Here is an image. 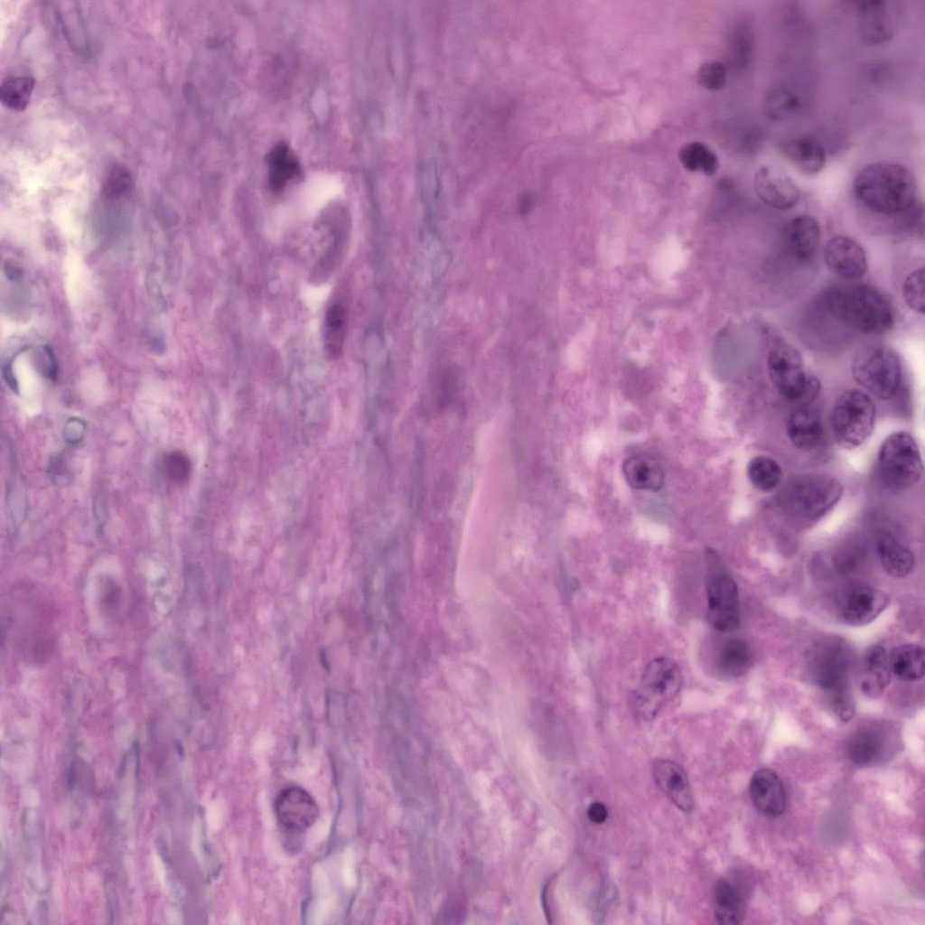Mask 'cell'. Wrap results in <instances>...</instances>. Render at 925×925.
<instances>
[{
  "mask_svg": "<svg viewBox=\"0 0 925 925\" xmlns=\"http://www.w3.org/2000/svg\"><path fill=\"white\" fill-rule=\"evenodd\" d=\"M854 192L866 209L881 215L908 212L916 205L918 197L912 173L902 164L887 161L864 166L855 179Z\"/></svg>",
  "mask_w": 925,
  "mask_h": 925,
  "instance_id": "cell-1",
  "label": "cell"
},
{
  "mask_svg": "<svg viewBox=\"0 0 925 925\" xmlns=\"http://www.w3.org/2000/svg\"><path fill=\"white\" fill-rule=\"evenodd\" d=\"M823 304L836 321L862 333H885L895 322L891 303L869 285L831 287L825 292Z\"/></svg>",
  "mask_w": 925,
  "mask_h": 925,
  "instance_id": "cell-2",
  "label": "cell"
},
{
  "mask_svg": "<svg viewBox=\"0 0 925 925\" xmlns=\"http://www.w3.org/2000/svg\"><path fill=\"white\" fill-rule=\"evenodd\" d=\"M843 487L832 476L805 473L790 479L776 497L780 513L799 527H809L839 501Z\"/></svg>",
  "mask_w": 925,
  "mask_h": 925,
  "instance_id": "cell-3",
  "label": "cell"
},
{
  "mask_svg": "<svg viewBox=\"0 0 925 925\" xmlns=\"http://www.w3.org/2000/svg\"><path fill=\"white\" fill-rule=\"evenodd\" d=\"M767 369L778 393L799 407L809 405L820 392L818 378L805 371L800 353L785 341L772 344L767 355Z\"/></svg>",
  "mask_w": 925,
  "mask_h": 925,
  "instance_id": "cell-4",
  "label": "cell"
},
{
  "mask_svg": "<svg viewBox=\"0 0 925 925\" xmlns=\"http://www.w3.org/2000/svg\"><path fill=\"white\" fill-rule=\"evenodd\" d=\"M876 473L883 488L902 491L916 484L923 473V462L913 436L904 431L888 435L876 460Z\"/></svg>",
  "mask_w": 925,
  "mask_h": 925,
  "instance_id": "cell-5",
  "label": "cell"
},
{
  "mask_svg": "<svg viewBox=\"0 0 925 925\" xmlns=\"http://www.w3.org/2000/svg\"><path fill=\"white\" fill-rule=\"evenodd\" d=\"M852 374L865 390L880 399L892 398L902 378L901 359L892 348L879 343L863 346L852 361Z\"/></svg>",
  "mask_w": 925,
  "mask_h": 925,
  "instance_id": "cell-6",
  "label": "cell"
},
{
  "mask_svg": "<svg viewBox=\"0 0 925 925\" xmlns=\"http://www.w3.org/2000/svg\"><path fill=\"white\" fill-rule=\"evenodd\" d=\"M683 677L678 665L668 658H657L646 667L631 697L634 715L643 721L655 718L679 692Z\"/></svg>",
  "mask_w": 925,
  "mask_h": 925,
  "instance_id": "cell-7",
  "label": "cell"
},
{
  "mask_svg": "<svg viewBox=\"0 0 925 925\" xmlns=\"http://www.w3.org/2000/svg\"><path fill=\"white\" fill-rule=\"evenodd\" d=\"M875 423V406L865 392L847 389L842 392L830 411V426L836 443L854 449L872 434Z\"/></svg>",
  "mask_w": 925,
  "mask_h": 925,
  "instance_id": "cell-8",
  "label": "cell"
},
{
  "mask_svg": "<svg viewBox=\"0 0 925 925\" xmlns=\"http://www.w3.org/2000/svg\"><path fill=\"white\" fill-rule=\"evenodd\" d=\"M708 564L707 617L712 626L719 631L735 630L740 622L738 588L735 581L726 574L717 555L706 552Z\"/></svg>",
  "mask_w": 925,
  "mask_h": 925,
  "instance_id": "cell-9",
  "label": "cell"
},
{
  "mask_svg": "<svg viewBox=\"0 0 925 925\" xmlns=\"http://www.w3.org/2000/svg\"><path fill=\"white\" fill-rule=\"evenodd\" d=\"M810 668L814 681L828 693L830 699L850 694V653L842 640H829L817 647L811 657Z\"/></svg>",
  "mask_w": 925,
  "mask_h": 925,
  "instance_id": "cell-10",
  "label": "cell"
},
{
  "mask_svg": "<svg viewBox=\"0 0 925 925\" xmlns=\"http://www.w3.org/2000/svg\"><path fill=\"white\" fill-rule=\"evenodd\" d=\"M757 197L766 205L780 210L793 208L800 198L796 182L780 167L765 164L757 169L753 179Z\"/></svg>",
  "mask_w": 925,
  "mask_h": 925,
  "instance_id": "cell-11",
  "label": "cell"
},
{
  "mask_svg": "<svg viewBox=\"0 0 925 925\" xmlns=\"http://www.w3.org/2000/svg\"><path fill=\"white\" fill-rule=\"evenodd\" d=\"M275 813L281 826L292 832H304L319 817V808L304 789L292 786L284 789L275 800Z\"/></svg>",
  "mask_w": 925,
  "mask_h": 925,
  "instance_id": "cell-12",
  "label": "cell"
},
{
  "mask_svg": "<svg viewBox=\"0 0 925 925\" xmlns=\"http://www.w3.org/2000/svg\"><path fill=\"white\" fill-rule=\"evenodd\" d=\"M824 260L828 269L837 276L854 281L863 277L868 268L864 248L854 239L836 236L824 248Z\"/></svg>",
  "mask_w": 925,
  "mask_h": 925,
  "instance_id": "cell-13",
  "label": "cell"
},
{
  "mask_svg": "<svg viewBox=\"0 0 925 925\" xmlns=\"http://www.w3.org/2000/svg\"><path fill=\"white\" fill-rule=\"evenodd\" d=\"M889 1L861 2L857 8V25L862 38L872 44L892 40L896 31V11Z\"/></svg>",
  "mask_w": 925,
  "mask_h": 925,
  "instance_id": "cell-14",
  "label": "cell"
},
{
  "mask_svg": "<svg viewBox=\"0 0 925 925\" xmlns=\"http://www.w3.org/2000/svg\"><path fill=\"white\" fill-rule=\"evenodd\" d=\"M888 596L869 585L853 587L844 597L839 619L851 626H863L873 621L887 606Z\"/></svg>",
  "mask_w": 925,
  "mask_h": 925,
  "instance_id": "cell-15",
  "label": "cell"
},
{
  "mask_svg": "<svg viewBox=\"0 0 925 925\" xmlns=\"http://www.w3.org/2000/svg\"><path fill=\"white\" fill-rule=\"evenodd\" d=\"M652 775L659 789L680 810H693L694 798L688 778L678 763L665 759L655 760Z\"/></svg>",
  "mask_w": 925,
  "mask_h": 925,
  "instance_id": "cell-16",
  "label": "cell"
},
{
  "mask_svg": "<svg viewBox=\"0 0 925 925\" xmlns=\"http://www.w3.org/2000/svg\"><path fill=\"white\" fill-rule=\"evenodd\" d=\"M782 241L788 252L800 262L814 258L820 241V228L815 218L799 215L783 227Z\"/></svg>",
  "mask_w": 925,
  "mask_h": 925,
  "instance_id": "cell-17",
  "label": "cell"
},
{
  "mask_svg": "<svg viewBox=\"0 0 925 925\" xmlns=\"http://www.w3.org/2000/svg\"><path fill=\"white\" fill-rule=\"evenodd\" d=\"M749 790L752 803L763 814L778 817L785 811L786 792L773 771L762 768L755 771Z\"/></svg>",
  "mask_w": 925,
  "mask_h": 925,
  "instance_id": "cell-18",
  "label": "cell"
},
{
  "mask_svg": "<svg viewBox=\"0 0 925 925\" xmlns=\"http://www.w3.org/2000/svg\"><path fill=\"white\" fill-rule=\"evenodd\" d=\"M889 653L880 644L869 647L864 655L859 687L864 696L870 698L880 697L891 681Z\"/></svg>",
  "mask_w": 925,
  "mask_h": 925,
  "instance_id": "cell-19",
  "label": "cell"
},
{
  "mask_svg": "<svg viewBox=\"0 0 925 925\" xmlns=\"http://www.w3.org/2000/svg\"><path fill=\"white\" fill-rule=\"evenodd\" d=\"M786 432L795 447L807 452L818 449L825 436L820 415L808 406L799 407L789 416Z\"/></svg>",
  "mask_w": 925,
  "mask_h": 925,
  "instance_id": "cell-20",
  "label": "cell"
},
{
  "mask_svg": "<svg viewBox=\"0 0 925 925\" xmlns=\"http://www.w3.org/2000/svg\"><path fill=\"white\" fill-rule=\"evenodd\" d=\"M780 152L785 160L805 176H814L826 164L823 146L814 138L797 136L783 141Z\"/></svg>",
  "mask_w": 925,
  "mask_h": 925,
  "instance_id": "cell-21",
  "label": "cell"
},
{
  "mask_svg": "<svg viewBox=\"0 0 925 925\" xmlns=\"http://www.w3.org/2000/svg\"><path fill=\"white\" fill-rule=\"evenodd\" d=\"M876 550L885 572L893 577L907 576L914 565V556L909 547L892 532L880 530L876 535Z\"/></svg>",
  "mask_w": 925,
  "mask_h": 925,
  "instance_id": "cell-22",
  "label": "cell"
},
{
  "mask_svg": "<svg viewBox=\"0 0 925 925\" xmlns=\"http://www.w3.org/2000/svg\"><path fill=\"white\" fill-rule=\"evenodd\" d=\"M715 915L718 923L724 925L740 924L745 915V898L739 886L732 881L722 878L715 886Z\"/></svg>",
  "mask_w": 925,
  "mask_h": 925,
  "instance_id": "cell-23",
  "label": "cell"
},
{
  "mask_svg": "<svg viewBox=\"0 0 925 925\" xmlns=\"http://www.w3.org/2000/svg\"><path fill=\"white\" fill-rule=\"evenodd\" d=\"M622 471L628 484L635 490L658 491L664 484V472L660 464L649 455L628 457Z\"/></svg>",
  "mask_w": 925,
  "mask_h": 925,
  "instance_id": "cell-24",
  "label": "cell"
},
{
  "mask_svg": "<svg viewBox=\"0 0 925 925\" xmlns=\"http://www.w3.org/2000/svg\"><path fill=\"white\" fill-rule=\"evenodd\" d=\"M889 663L891 671L902 680L916 681L924 676V650L917 644L907 643L892 649Z\"/></svg>",
  "mask_w": 925,
  "mask_h": 925,
  "instance_id": "cell-25",
  "label": "cell"
},
{
  "mask_svg": "<svg viewBox=\"0 0 925 925\" xmlns=\"http://www.w3.org/2000/svg\"><path fill=\"white\" fill-rule=\"evenodd\" d=\"M268 181L273 190H282L286 183L301 173L297 157L285 144H278L267 156Z\"/></svg>",
  "mask_w": 925,
  "mask_h": 925,
  "instance_id": "cell-26",
  "label": "cell"
},
{
  "mask_svg": "<svg viewBox=\"0 0 925 925\" xmlns=\"http://www.w3.org/2000/svg\"><path fill=\"white\" fill-rule=\"evenodd\" d=\"M761 107L769 120L781 122L792 117L800 110L801 99L791 89L776 86L765 92Z\"/></svg>",
  "mask_w": 925,
  "mask_h": 925,
  "instance_id": "cell-27",
  "label": "cell"
},
{
  "mask_svg": "<svg viewBox=\"0 0 925 925\" xmlns=\"http://www.w3.org/2000/svg\"><path fill=\"white\" fill-rule=\"evenodd\" d=\"M883 743V737L878 731L874 729L858 730L848 740V757L855 765H868L880 755Z\"/></svg>",
  "mask_w": 925,
  "mask_h": 925,
  "instance_id": "cell-28",
  "label": "cell"
},
{
  "mask_svg": "<svg viewBox=\"0 0 925 925\" xmlns=\"http://www.w3.org/2000/svg\"><path fill=\"white\" fill-rule=\"evenodd\" d=\"M719 668L726 675L738 677L744 674L752 664V651L742 639H729L719 652Z\"/></svg>",
  "mask_w": 925,
  "mask_h": 925,
  "instance_id": "cell-29",
  "label": "cell"
},
{
  "mask_svg": "<svg viewBox=\"0 0 925 925\" xmlns=\"http://www.w3.org/2000/svg\"><path fill=\"white\" fill-rule=\"evenodd\" d=\"M746 472L751 484L761 491L774 490L780 484L782 476L779 462L765 455L752 458L747 464Z\"/></svg>",
  "mask_w": 925,
  "mask_h": 925,
  "instance_id": "cell-30",
  "label": "cell"
},
{
  "mask_svg": "<svg viewBox=\"0 0 925 925\" xmlns=\"http://www.w3.org/2000/svg\"><path fill=\"white\" fill-rule=\"evenodd\" d=\"M678 159L684 168L691 172H701L708 176L716 173L719 160L716 154L700 142H691L681 147Z\"/></svg>",
  "mask_w": 925,
  "mask_h": 925,
  "instance_id": "cell-31",
  "label": "cell"
},
{
  "mask_svg": "<svg viewBox=\"0 0 925 925\" xmlns=\"http://www.w3.org/2000/svg\"><path fill=\"white\" fill-rule=\"evenodd\" d=\"M347 314L344 307L332 304L326 314L324 324V350L329 359H337L342 349L346 332Z\"/></svg>",
  "mask_w": 925,
  "mask_h": 925,
  "instance_id": "cell-32",
  "label": "cell"
},
{
  "mask_svg": "<svg viewBox=\"0 0 925 925\" xmlns=\"http://www.w3.org/2000/svg\"><path fill=\"white\" fill-rule=\"evenodd\" d=\"M35 80L29 76H13L5 79L0 87V99L8 108L24 110L31 99Z\"/></svg>",
  "mask_w": 925,
  "mask_h": 925,
  "instance_id": "cell-33",
  "label": "cell"
},
{
  "mask_svg": "<svg viewBox=\"0 0 925 925\" xmlns=\"http://www.w3.org/2000/svg\"><path fill=\"white\" fill-rule=\"evenodd\" d=\"M132 175L123 164L110 166L102 184V194L108 200H115L125 195L131 188Z\"/></svg>",
  "mask_w": 925,
  "mask_h": 925,
  "instance_id": "cell-34",
  "label": "cell"
},
{
  "mask_svg": "<svg viewBox=\"0 0 925 925\" xmlns=\"http://www.w3.org/2000/svg\"><path fill=\"white\" fill-rule=\"evenodd\" d=\"M754 37L748 26H739L734 31L730 42V56L733 65L743 68L747 66L752 56Z\"/></svg>",
  "mask_w": 925,
  "mask_h": 925,
  "instance_id": "cell-35",
  "label": "cell"
},
{
  "mask_svg": "<svg viewBox=\"0 0 925 925\" xmlns=\"http://www.w3.org/2000/svg\"><path fill=\"white\" fill-rule=\"evenodd\" d=\"M924 268L915 269L908 275L902 284V296L906 304L917 313L925 311Z\"/></svg>",
  "mask_w": 925,
  "mask_h": 925,
  "instance_id": "cell-36",
  "label": "cell"
},
{
  "mask_svg": "<svg viewBox=\"0 0 925 925\" xmlns=\"http://www.w3.org/2000/svg\"><path fill=\"white\" fill-rule=\"evenodd\" d=\"M865 555L864 540L861 537L853 536L846 538L836 549L835 562L844 571L855 568Z\"/></svg>",
  "mask_w": 925,
  "mask_h": 925,
  "instance_id": "cell-37",
  "label": "cell"
},
{
  "mask_svg": "<svg viewBox=\"0 0 925 925\" xmlns=\"http://www.w3.org/2000/svg\"><path fill=\"white\" fill-rule=\"evenodd\" d=\"M163 464L167 478L176 484H183L191 477L192 462L182 452L168 453L164 457Z\"/></svg>",
  "mask_w": 925,
  "mask_h": 925,
  "instance_id": "cell-38",
  "label": "cell"
},
{
  "mask_svg": "<svg viewBox=\"0 0 925 925\" xmlns=\"http://www.w3.org/2000/svg\"><path fill=\"white\" fill-rule=\"evenodd\" d=\"M696 78L703 88L716 91L723 89L726 83V68L718 61H709L698 68Z\"/></svg>",
  "mask_w": 925,
  "mask_h": 925,
  "instance_id": "cell-39",
  "label": "cell"
},
{
  "mask_svg": "<svg viewBox=\"0 0 925 925\" xmlns=\"http://www.w3.org/2000/svg\"><path fill=\"white\" fill-rule=\"evenodd\" d=\"M85 432L86 424L83 420L77 417L70 418L64 425V439L71 444H79L84 437Z\"/></svg>",
  "mask_w": 925,
  "mask_h": 925,
  "instance_id": "cell-40",
  "label": "cell"
},
{
  "mask_svg": "<svg viewBox=\"0 0 925 925\" xmlns=\"http://www.w3.org/2000/svg\"><path fill=\"white\" fill-rule=\"evenodd\" d=\"M45 355L44 369L42 374L45 378L55 380L58 373V365L55 354L49 345H44L42 348Z\"/></svg>",
  "mask_w": 925,
  "mask_h": 925,
  "instance_id": "cell-41",
  "label": "cell"
},
{
  "mask_svg": "<svg viewBox=\"0 0 925 925\" xmlns=\"http://www.w3.org/2000/svg\"><path fill=\"white\" fill-rule=\"evenodd\" d=\"M589 819L594 824H602L608 818V810L601 802L592 803L587 810Z\"/></svg>",
  "mask_w": 925,
  "mask_h": 925,
  "instance_id": "cell-42",
  "label": "cell"
},
{
  "mask_svg": "<svg viewBox=\"0 0 925 925\" xmlns=\"http://www.w3.org/2000/svg\"><path fill=\"white\" fill-rule=\"evenodd\" d=\"M49 472L51 477L53 480H56L57 482H60L61 479H65L64 476H66L67 473L65 470L64 461L59 454L51 456L49 462Z\"/></svg>",
  "mask_w": 925,
  "mask_h": 925,
  "instance_id": "cell-43",
  "label": "cell"
},
{
  "mask_svg": "<svg viewBox=\"0 0 925 925\" xmlns=\"http://www.w3.org/2000/svg\"><path fill=\"white\" fill-rule=\"evenodd\" d=\"M4 272L10 281H19L23 276V269L14 260H6L4 264Z\"/></svg>",
  "mask_w": 925,
  "mask_h": 925,
  "instance_id": "cell-44",
  "label": "cell"
},
{
  "mask_svg": "<svg viewBox=\"0 0 925 925\" xmlns=\"http://www.w3.org/2000/svg\"><path fill=\"white\" fill-rule=\"evenodd\" d=\"M4 378L8 386L14 391L17 390V381L14 374L11 362L7 363L3 369Z\"/></svg>",
  "mask_w": 925,
  "mask_h": 925,
  "instance_id": "cell-45",
  "label": "cell"
}]
</instances>
